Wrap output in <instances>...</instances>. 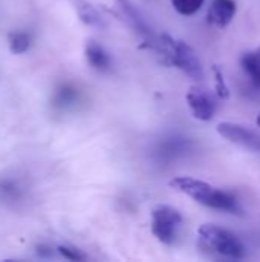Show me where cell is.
<instances>
[{"instance_id":"1","label":"cell","mask_w":260,"mask_h":262,"mask_svg":"<svg viewBox=\"0 0 260 262\" xmlns=\"http://www.w3.org/2000/svg\"><path fill=\"white\" fill-rule=\"evenodd\" d=\"M169 186L181 193H185L187 196L193 198L196 203H199L205 207L224 210L228 213H241L242 212L238 198L231 192L218 189L202 180H198L193 177H176V178L170 180Z\"/></svg>"},{"instance_id":"2","label":"cell","mask_w":260,"mask_h":262,"mask_svg":"<svg viewBox=\"0 0 260 262\" xmlns=\"http://www.w3.org/2000/svg\"><path fill=\"white\" fill-rule=\"evenodd\" d=\"M167 66H175L190 78L201 81L204 78V68L196 51L185 41L176 40L170 34H161L153 48Z\"/></svg>"},{"instance_id":"3","label":"cell","mask_w":260,"mask_h":262,"mask_svg":"<svg viewBox=\"0 0 260 262\" xmlns=\"http://www.w3.org/2000/svg\"><path fill=\"white\" fill-rule=\"evenodd\" d=\"M198 235L204 247L221 256L234 259L245 258L247 250L242 241L227 229H222L216 224H202L198 229Z\"/></svg>"},{"instance_id":"4","label":"cell","mask_w":260,"mask_h":262,"mask_svg":"<svg viewBox=\"0 0 260 262\" xmlns=\"http://www.w3.org/2000/svg\"><path fill=\"white\" fill-rule=\"evenodd\" d=\"M182 221L181 212L167 204H156L150 212V230L153 236L166 246L175 243Z\"/></svg>"},{"instance_id":"5","label":"cell","mask_w":260,"mask_h":262,"mask_svg":"<svg viewBox=\"0 0 260 262\" xmlns=\"http://www.w3.org/2000/svg\"><path fill=\"white\" fill-rule=\"evenodd\" d=\"M113 2H115L120 17H123V20L127 23V26L144 41V45L149 49H153L158 38L155 37L149 21L141 14V11L130 0H113Z\"/></svg>"},{"instance_id":"6","label":"cell","mask_w":260,"mask_h":262,"mask_svg":"<svg viewBox=\"0 0 260 262\" xmlns=\"http://www.w3.org/2000/svg\"><path fill=\"white\" fill-rule=\"evenodd\" d=\"M187 104L192 115L199 121H210L215 117L218 103L216 98L201 86H192L187 92Z\"/></svg>"},{"instance_id":"7","label":"cell","mask_w":260,"mask_h":262,"mask_svg":"<svg viewBox=\"0 0 260 262\" xmlns=\"http://www.w3.org/2000/svg\"><path fill=\"white\" fill-rule=\"evenodd\" d=\"M216 130L221 137H224L230 143H234L238 146H242V147L254 150V152H260V137L256 132H253L251 129H248L242 124L224 121V123L218 124Z\"/></svg>"},{"instance_id":"8","label":"cell","mask_w":260,"mask_h":262,"mask_svg":"<svg viewBox=\"0 0 260 262\" xmlns=\"http://www.w3.org/2000/svg\"><path fill=\"white\" fill-rule=\"evenodd\" d=\"M236 9V0H213L207 12V21L211 26L225 28L234 18Z\"/></svg>"},{"instance_id":"9","label":"cell","mask_w":260,"mask_h":262,"mask_svg":"<svg viewBox=\"0 0 260 262\" xmlns=\"http://www.w3.org/2000/svg\"><path fill=\"white\" fill-rule=\"evenodd\" d=\"M84 55L89 66L98 72H107L112 68V60L107 51L97 43L95 40H89L84 46Z\"/></svg>"},{"instance_id":"10","label":"cell","mask_w":260,"mask_h":262,"mask_svg":"<svg viewBox=\"0 0 260 262\" xmlns=\"http://www.w3.org/2000/svg\"><path fill=\"white\" fill-rule=\"evenodd\" d=\"M75 9L78 14V18L86 25L92 28H106V20L100 14V11L86 0H75Z\"/></svg>"},{"instance_id":"11","label":"cell","mask_w":260,"mask_h":262,"mask_svg":"<svg viewBox=\"0 0 260 262\" xmlns=\"http://www.w3.org/2000/svg\"><path fill=\"white\" fill-rule=\"evenodd\" d=\"M241 66L248 75L251 84L260 89V49L244 52L241 55Z\"/></svg>"},{"instance_id":"12","label":"cell","mask_w":260,"mask_h":262,"mask_svg":"<svg viewBox=\"0 0 260 262\" xmlns=\"http://www.w3.org/2000/svg\"><path fill=\"white\" fill-rule=\"evenodd\" d=\"M205 0H172V6L181 15H195L204 5Z\"/></svg>"},{"instance_id":"13","label":"cell","mask_w":260,"mask_h":262,"mask_svg":"<svg viewBox=\"0 0 260 262\" xmlns=\"http://www.w3.org/2000/svg\"><path fill=\"white\" fill-rule=\"evenodd\" d=\"M31 46V38L26 32H12L9 35V49L14 54H23Z\"/></svg>"},{"instance_id":"14","label":"cell","mask_w":260,"mask_h":262,"mask_svg":"<svg viewBox=\"0 0 260 262\" xmlns=\"http://www.w3.org/2000/svg\"><path fill=\"white\" fill-rule=\"evenodd\" d=\"M213 74H215V88H216V94L219 98L222 100H227L230 97V89L225 83V78H224V74H222V69L215 64L213 66Z\"/></svg>"},{"instance_id":"15","label":"cell","mask_w":260,"mask_h":262,"mask_svg":"<svg viewBox=\"0 0 260 262\" xmlns=\"http://www.w3.org/2000/svg\"><path fill=\"white\" fill-rule=\"evenodd\" d=\"M77 101V91L69 86H63L57 92V104L61 107H67Z\"/></svg>"},{"instance_id":"16","label":"cell","mask_w":260,"mask_h":262,"mask_svg":"<svg viewBox=\"0 0 260 262\" xmlns=\"http://www.w3.org/2000/svg\"><path fill=\"white\" fill-rule=\"evenodd\" d=\"M57 250H58V253H60L63 258H66V259H69V261H84V259H86V256H84L78 249H74V247L60 246Z\"/></svg>"},{"instance_id":"17","label":"cell","mask_w":260,"mask_h":262,"mask_svg":"<svg viewBox=\"0 0 260 262\" xmlns=\"http://www.w3.org/2000/svg\"><path fill=\"white\" fill-rule=\"evenodd\" d=\"M256 123H257V126H259V127H260V114H259V115H257V120H256Z\"/></svg>"}]
</instances>
